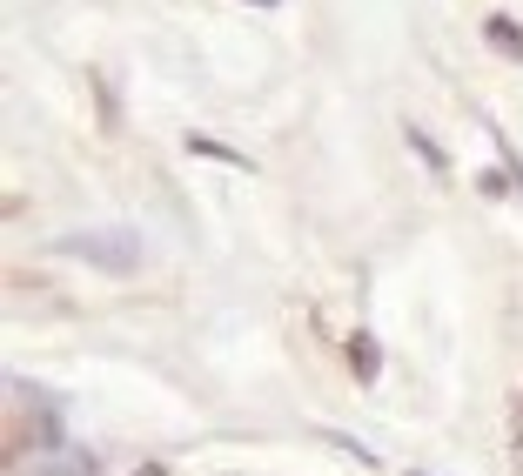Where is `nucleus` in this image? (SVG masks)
I'll return each instance as SVG.
<instances>
[{"label":"nucleus","instance_id":"1","mask_svg":"<svg viewBox=\"0 0 523 476\" xmlns=\"http://www.w3.org/2000/svg\"><path fill=\"white\" fill-rule=\"evenodd\" d=\"M68 249L94 255V262H108V269H135V242H128V235H74Z\"/></svg>","mask_w":523,"mask_h":476},{"label":"nucleus","instance_id":"2","mask_svg":"<svg viewBox=\"0 0 523 476\" xmlns=\"http://www.w3.org/2000/svg\"><path fill=\"white\" fill-rule=\"evenodd\" d=\"M195 155H208V161H222V168H249L242 155H228V148H215V141H195Z\"/></svg>","mask_w":523,"mask_h":476},{"label":"nucleus","instance_id":"3","mask_svg":"<svg viewBox=\"0 0 523 476\" xmlns=\"http://www.w3.org/2000/svg\"><path fill=\"white\" fill-rule=\"evenodd\" d=\"M490 41H503V47H510V54H523V34H517V27H510V21H490Z\"/></svg>","mask_w":523,"mask_h":476}]
</instances>
